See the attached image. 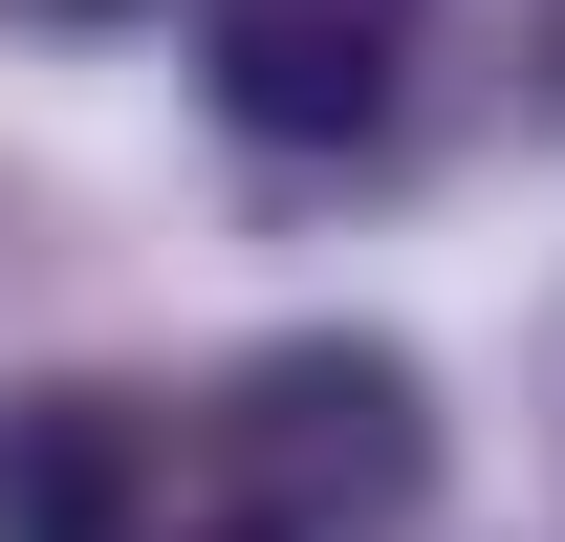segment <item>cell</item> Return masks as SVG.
<instances>
[{"label":"cell","instance_id":"cell-1","mask_svg":"<svg viewBox=\"0 0 565 542\" xmlns=\"http://www.w3.org/2000/svg\"><path fill=\"white\" fill-rule=\"evenodd\" d=\"M196 456L239 499V542H392L435 499V369L370 347V326H282V347L217 369Z\"/></svg>","mask_w":565,"mask_h":542},{"label":"cell","instance_id":"cell-2","mask_svg":"<svg viewBox=\"0 0 565 542\" xmlns=\"http://www.w3.org/2000/svg\"><path fill=\"white\" fill-rule=\"evenodd\" d=\"M414 44H435V0H196V87H217V131H262V152L392 131Z\"/></svg>","mask_w":565,"mask_h":542},{"label":"cell","instance_id":"cell-3","mask_svg":"<svg viewBox=\"0 0 565 542\" xmlns=\"http://www.w3.org/2000/svg\"><path fill=\"white\" fill-rule=\"evenodd\" d=\"M152 391H87V369H44V391H0V542H152Z\"/></svg>","mask_w":565,"mask_h":542},{"label":"cell","instance_id":"cell-4","mask_svg":"<svg viewBox=\"0 0 565 542\" xmlns=\"http://www.w3.org/2000/svg\"><path fill=\"white\" fill-rule=\"evenodd\" d=\"M544 87H565V0H544Z\"/></svg>","mask_w":565,"mask_h":542},{"label":"cell","instance_id":"cell-5","mask_svg":"<svg viewBox=\"0 0 565 542\" xmlns=\"http://www.w3.org/2000/svg\"><path fill=\"white\" fill-rule=\"evenodd\" d=\"M44 22H109V0H44Z\"/></svg>","mask_w":565,"mask_h":542}]
</instances>
